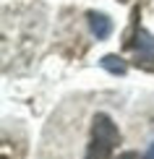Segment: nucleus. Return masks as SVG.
I'll return each mask as SVG.
<instances>
[{"mask_svg": "<svg viewBox=\"0 0 154 159\" xmlns=\"http://www.w3.org/2000/svg\"><path fill=\"white\" fill-rule=\"evenodd\" d=\"M120 143V130L112 123L110 115L97 112L91 120V141L86 146V157L84 159H112V151Z\"/></svg>", "mask_w": 154, "mask_h": 159, "instance_id": "obj_1", "label": "nucleus"}, {"mask_svg": "<svg viewBox=\"0 0 154 159\" xmlns=\"http://www.w3.org/2000/svg\"><path fill=\"white\" fill-rule=\"evenodd\" d=\"M125 44L136 50V65H141L146 70H154V37L149 31L141 29V26H136L133 39H128Z\"/></svg>", "mask_w": 154, "mask_h": 159, "instance_id": "obj_2", "label": "nucleus"}, {"mask_svg": "<svg viewBox=\"0 0 154 159\" xmlns=\"http://www.w3.org/2000/svg\"><path fill=\"white\" fill-rule=\"evenodd\" d=\"M86 18H89V29L91 34L97 39H107L112 34V18L107 16V13H97V11H89L86 13Z\"/></svg>", "mask_w": 154, "mask_h": 159, "instance_id": "obj_3", "label": "nucleus"}, {"mask_svg": "<svg viewBox=\"0 0 154 159\" xmlns=\"http://www.w3.org/2000/svg\"><path fill=\"white\" fill-rule=\"evenodd\" d=\"M99 65H102L107 73H112V76H125V70H128L125 60H123V57H118V55H105L102 60H99Z\"/></svg>", "mask_w": 154, "mask_h": 159, "instance_id": "obj_4", "label": "nucleus"}, {"mask_svg": "<svg viewBox=\"0 0 154 159\" xmlns=\"http://www.w3.org/2000/svg\"><path fill=\"white\" fill-rule=\"evenodd\" d=\"M118 159H138V154H136V151H123Z\"/></svg>", "mask_w": 154, "mask_h": 159, "instance_id": "obj_5", "label": "nucleus"}, {"mask_svg": "<svg viewBox=\"0 0 154 159\" xmlns=\"http://www.w3.org/2000/svg\"><path fill=\"white\" fill-rule=\"evenodd\" d=\"M144 159H154V141H152V146H149V151L144 154Z\"/></svg>", "mask_w": 154, "mask_h": 159, "instance_id": "obj_6", "label": "nucleus"}]
</instances>
